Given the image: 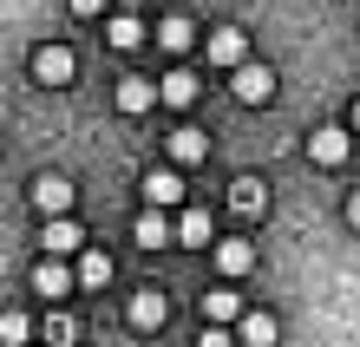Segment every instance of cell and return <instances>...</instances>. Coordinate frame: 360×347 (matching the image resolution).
I'll use <instances>...</instances> for the list:
<instances>
[{"label":"cell","instance_id":"cell-14","mask_svg":"<svg viewBox=\"0 0 360 347\" xmlns=\"http://www.w3.org/2000/svg\"><path fill=\"white\" fill-rule=\"evenodd\" d=\"M131 236H138V249H164V243H177V229L164 223V210H151V203H144V216L131 223Z\"/></svg>","mask_w":360,"mask_h":347},{"label":"cell","instance_id":"cell-6","mask_svg":"<svg viewBox=\"0 0 360 347\" xmlns=\"http://www.w3.org/2000/svg\"><path fill=\"white\" fill-rule=\"evenodd\" d=\"M151 105H164V85H158V79H138V72L118 79V112H124V118L151 112Z\"/></svg>","mask_w":360,"mask_h":347},{"label":"cell","instance_id":"cell-16","mask_svg":"<svg viewBox=\"0 0 360 347\" xmlns=\"http://www.w3.org/2000/svg\"><path fill=\"white\" fill-rule=\"evenodd\" d=\"M105 33H112V46H118V53H131V46H144V33H151V27L138 20V7H118Z\"/></svg>","mask_w":360,"mask_h":347},{"label":"cell","instance_id":"cell-5","mask_svg":"<svg viewBox=\"0 0 360 347\" xmlns=\"http://www.w3.org/2000/svg\"><path fill=\"white\" fill-rule=\"evenodd\" d=\"M229 92H236L243 105H269V99H275V72H269V66H249V59H243V66L229 72Z\"/></svg>","mask_w":360,"mask_h":347},{"label":"cell","instance_id":"cell-26","mask_svg":"<svg viewBox=\"0 0 360 347\" xmlns=\"http://www.w3.org/2000/svg\"><path fill=\"white\" fill-rule=\"evenodd\" d=\"M347 223L360 229V190H354V197H347Z\"/></svg>","mask_w":360,"mask_h":347},{"label":"cell","instance_id":"cell-19","mask_svg":"<svg viewBox=\"0 0 360 347\" xmlns=\"http://www.w3.org/2000/svg\"><path fill=\"white\" fill-rule=\"evenodd\" d=\"M177 243L184 249H210V243H217V236H210V210H184L177 216Z\"/></svg>","mask_w":360,"mask_h":347},{"label":"cell","instance_id":"cell-7","mask_svg":"<svg viewBox=\"0 0 360 347\" xmlns=\"http://www.w3.org/2000/svg\"><path fill=\"white\" fill-rule=\"evenodd\" d=\"M79 289V269H66L59 255H46V263L33 269V295H46V301H59V295H72Z\"/></svg>","mask_w":360,"mask_h":347},{"label":"cell","instance_id":"cell-9","mask_svg":"<svg viewBox=\"0 0 360 347\" xmlns=\"http://www.w3.org/2000/svg\"><path fill=\"white\" fill-rule=\"evenodd\" d=\"M158 85H164V105H171V112H190V105H197V92H203V79L190 72V66H171Z\"/></svg>","mask_w":360,"mask_h":347},{"label":"cell","instance_id":"cell-18","mask_svg":"<svg viewBox=\"0 0 360 347\" xmlns=\"http://www.w3.org/2000/svg\"><path fill=\"white\" fill-rule=\"evenodd\" d=\"M236 334H243V347H275V334H282V328H275V315L249 308V315L236 321Z\"/></svg>","mask_w":360,"mask_h":347},{"label":"cell","instance_id":"cell-20","mask_svg":"<svg viewBox=\"0 0 360 347\" xmlns=\"http://www.w3.org/2000/svg\"><path fill=\"white\" fill-rule=\"evenodd\" d=\"M112 282V255L105 249H79V289H105Z\"/></svg>","mask_w":360,"mask_h":347},{"label":"cell","instance_id":"cell-17","mask_svg":"<svg viewBox=\"0 0 360 347\" xmlns=\"http://www.w3.org/2000/svg\"><path fill=\"white\" fill-rule=\"evenodd\" d=\"M158 46L184 59L190 46H197V27H190V20H184V13H171V20H158Z\"/></svg>","mask_w":360,"mask_h":347},{"label":"cell","instance_id":"cell-2","mask_svg":"<svg viewBox=\"0 0 360 347\" xmlns=\"http://www.w3.org/2000/svg\"><path fill=\"white\" fill-rule=\"evenodd\" d=\"M203 53H210V66H223V72H236L243 59H249V33L243 27H217L203 39Z\"/></svg>","mask_w":360,"mask_h":347},{"label":"cell","instance_id":"cell-13","mask_svg":"<svg viewBox=\"0 0 360 347\" xmlns=\"http://www.w3.org/2000/svg\"><path fill=\"white\" fill-rule=\"evenodd\" d=\"M144 203H151V210L184 203V177H177V170H151V177H144Z\"/></svg>","mask_w":360,"mask_h":347},{"label":"cell","instance_id":"cell-10","mask_svg":"<svg viewBox=\"0 0 360 347\" xmlns=\"http://www.w3.org/2000/svg\"><path fill=\"white\" fill-rule=\"evenodd\" d=\"M124 315H131V328H144V334H151V328H164V321H171V301H164L158 289H138Z\"/></svg>","mask_w":360,"mask_h":347},{"label":"cell","instance_id":"cell-15","mask_svg":"<svg viewBox=\"0 0 360 347\" xmlns=\"http://www.w3.org/2000/svg\"><path fill=\"white\" fill-rule=\"evenodd\" d=\"M217 269H223V275H249V269H256V243L223 236V243H217Z\"/></svg>","mask_w":360,"mask_h":347},{"label":"cell","instance_id":"cell-27","mask_svg":"<svg viewBox=\"0 0 360 347\" xmlns=\"http://www.w3.org/2000/svg\"><path fill=\"white\" fill-rule=\"evenodd\" d=\"M347 125H354V132H360V99H354V112H347Z\"/></svg>","mask_w":360,"mask_h":347},{"label":"cell","instance_id":"cell-12","mask_svg":"<svg viewBox=\"0 0 360 347\" xmlns=\"http://www.w3.org/2000/svg\"><path fill=\"white\" fill-rule=\"evenodd\" d=\"M203 158H210V132L177 125V132H171V164H203Z\"/></svg>","mask_w":360,"mask_h":347},{"label":"cell","instance_id":"cell-21","mask_svg":"<svg viewBox=\"0 0 360 347\" xmlns=\"http://www.w3.org/2000/svg\"><path fill=\"white\" fill-rule=\"evenodd\" d=\"M249 308H243V295H229V289H210L203 295V321H243Z\"/></svg>","mask_w":360,"mask_h":347},{"label":"cell","instance_id":"cell-3","mask_svg":"<svg viewBox=\"0 0 360 347\" xmlns=\"http://www.w3.org/2000/svg\"><path fill=\"white\" fill-rule=\"evenodd\" d=\"M27 197H33V210H39V216H66V210H72V184L59 177V170H39Z\"/></svg>","mask_w":360,"mask_h":347},{"label":"cell","instance_id":"cell-8","mask_svg":"<svg viewBox=\"0 0 360 347\" xmlns=\"http://www.w3.org/2000/svg\"><path fill=\"white\" fill-rule=\"evenodd\" d=\"M39 243H46V255H79V249H86V229H79L72 216H46Z\"/></svg>","mask_w":360,"mask_h":347},{"label":"cell","instance_id":"cell-11","mask_svg":"<svg viewBox=\"0 0 360 347\" xmlns=\"http://www.w3.org/2000/svg\"><path fill=\"white\" fill-rule=\"evenodd\" d=\"M229 210H236V216H262L269 210V184L262 177H236V184H229Z\"/></svg>","mask_w":360,"mask_h":347},{"label":"cell","instance_id":"cell-22","mask_svg":"<svg viewBox=\"0 0 360 347\" xmlns=\"http://www.w3.org/2000/svg\"><path fill=\"white\" fill-rule=\"evenodd\" d=\"M79 341V321L72 315H46V347H72Z\"/></svg>","mask_w":360,"mask_h":347},{"label":"cell","instance_id":"cell-4","mask_svg":"<svg viewBox=\"0 0 360 347\" xmlns=\"http://www.w3.org/2000/svg\"><path fill=\"white\" fill-rule=\"evenodd\" d=\"M72 72H79L72 46H39V53H33V79L53 85V92H59V85H72Z\"/></svg>","mask_w":360,"mask_h":347},{"label":"cell","instance_id":"cell-24","mask_svg":"<svg viewBox=\"0 0 360 347\" xmlns=\"http://www.w3.org/2000/svg\"><path fill=\"white\" fill-rule=\"evenodd\" d=\"M197 347H243V334H223V328H203Z\"/></svg>","mask_w":360,"mask_h":347},{"label":"cell","instance_id":"cell-25","mask_svg":"<svg viewBox=\"0 0 360 347\" xmlns=\"http://www.w3.org/2000/svg\"><path fill=\"white\" fill-rule=\"evenodd\" d=\"M72 13H105V0H72Z\"/></svg>","mask_w":360,"mask_h":347},{"label":"cell","instance_id":"cell-1","mask_svg":"<svg viewBox=\"0 0 360 347\" xmlns=\"http://www.w3.org/2000/svg\"><path fill=\"white\" fill-rule=\"evenodd\" d=\"M354 138H360L354 125H321V132L308 138V158L334 170V164H347V151H354Z\"/></svg>","mask_w":360,"mask_h":347},{"label":"cell","instance_id":"cell-28","mask_svg":"<svg viewBox=\"0 0 360 347\" xmlns=\"http://www.w3.org/2000/svg\"><path fill=\"white\" fill-rule=\"evenodd\" d=\"M118 7H144V0H118Z\"/></svg>","mask_w":360,"mask_h":347},{"label":"cell","instance_id":"cell-23","mask_svg":"<svg viewBox=\"0 0 360 347\" xmlns=\"http://www.w3.org/2000/svg\"><path fill=\"white\" fill-rule=\"evenodd\" d=\"M0 341H7V347H27L33 341V321L27 315H7V321H0Z\"/></svg>","mask_w":360,"mask_h":347}]
</instances>
